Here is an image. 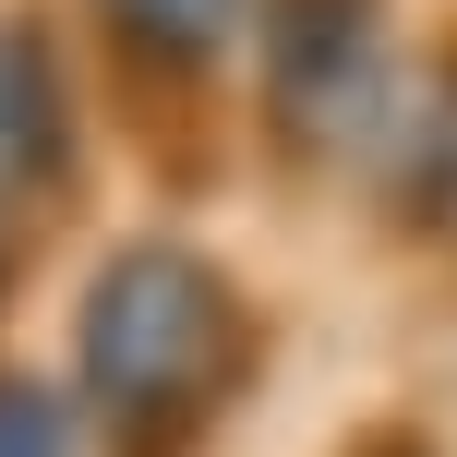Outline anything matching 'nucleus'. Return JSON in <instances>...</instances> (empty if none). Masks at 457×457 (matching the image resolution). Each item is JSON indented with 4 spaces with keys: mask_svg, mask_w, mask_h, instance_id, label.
<instances>
[{
    "mask_svg": "<svg viewBox=\"0 0 457 457\" xmlns=\"http://www.w3.org/2000/svg\"><path fill=\"white\" fill-rule=\"evenodd\" d=\"M217 289L193 265H133L109 289V313H96V373H109V386H181L193 361H217Z\"/></svg>",
    "mask_w": 457,
    "mask_h": 457,
    "instance_id": "nucleus-1",
    "label": "nucleus"
},
{
    "mask_svg": "<svg viewBox=\"0 0 457 457\" xmlns=\"http://www.w3.org/2000/svg\"><path fill=\"white\" fill-rule=\"evenodd\" d=\"M120 24H133V37H169V48H205L228 24V0H120Z\"/></svg>",
    "mask_w": 457,
    "mask_h": 457,
    "instance_id": "nucleus-2",
    "label": "nucleus"
},
{
    "mask_svg": "<svg viewBox=\"0 0 457 457\" xmlns=\"http://www.w3.org/2000/svg\"><path fill=\"white\" fill-rule=\"evenodd\" d=\"M0 457H61V434H48V410H0Z\"/></svg>",
    "mask_w": 457,
    "mask_h": 457,
    "instance_id": "nucleus-3",
    "label": "nucleus"
}]
</instances>
